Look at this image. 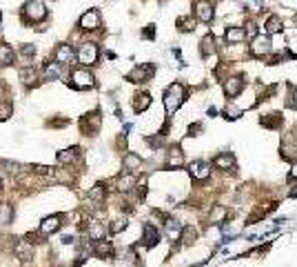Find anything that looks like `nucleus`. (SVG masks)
I'll return each instance as SVG.
<instances>
[{"label": "nucleus", "instance_id": "obj_1", "mask_svg": "<svg viewBox=\"0 0 297 267\" xmlns=\"http://www.w3.org/2000/svg\"><path fill=\"white\" fill-rule=\"evenodd\" d=\"M182 103H184V85L182 82H173V85L164 92V109H166V114L173 116L177 109H180Z\"/></svg>", "mask_w": 297, "mask_h": 267}, {"label": "nucleus", "instance_id": "obj_2", "mask_svg": "<svg viewBox=\"0 0 297 267\" xmlns=\"http://www.w3.org/2000/svg\"><path fill=\"white\" fill-rule=\"evenodd\" d=\"M47 18V7L40 0H29V3L22 7V22L25 25H33V22H40Z\"/></svg>", "mask_w": 297, "mask_h": 267}, {"label": "nucleus", "instance_id": "obj_3", "mask_svg": "<svg viewBox=\"0 0 297 267\" xmlns=\"http://www.w3.org/2000/svg\"><path fill=\"white\" fill-rule=\"evenodd\" d=\"M71 85L76 89H91L96 85V78L87 69H76V71H71Z\"/></svg>", "mask_w": 297, "mask_h": 267}, {"label": "nucleus", "instance_id": "obj_4", "mask_svg": "<svg viewBox=\"0 0 297 267\" xmlns=\"http://www.w3.org/2000/svg\"><path fill=\"white\" fill-rule=\"evenodd\" d=\"M78 60H80L85 67L96 65L98 63V45L93 42H85L80 49H78Z\"/></svg>", "mask_w": 297, "mask_h": 267}, {"label": "nucleus", "instance_id": "obj_5", "mask_svg": "<svg viewBox=\"0 0 297 267\" xmlns=\"http://www.w3.org/2000/svg\"><path fill=\"white\" fill-rule=\"evenodd\" d=\"M60 227H63V216L53 214V216H47V218L40 223V227H38V234H40V236H49V234L58 232Z\"/></svg>", "mask_w": 297, "mask_h": 267}, {"label": "nucleus", "instance_id": "obj_6", "mask_svg": "<svg viewBox=\"0 0 297 267\" xmlns=\"http://www.w3.org/2000/svg\"><path fill=\"white\" fill-rule=\"evenodd\" d=\"M16 256H18L22 263H29L33 256H36V247H33V241L20 238V241L16 243Z\"/></svg>", "mask_w": 297, "mask_h": 267}, {"label": "nucleus", "instance_id": "obj_7", "mask_svg": "<svg viewBox=\"0 0 297 267\" xmlns=\"http://www.w3.org/2000/svg\"><path fill=\"white\" fill-rule=\"evenodd\" d=\"M189 174H191L195 181H206L211 176V167L204 160H195V163L189 165Z\"/></svg>", "mask_w": 297, "mask_h": 267}, {"label": "nucleus", "instance_id": "obj_8", "mask_svg": "<svg viewBox=\"0 0 297 267\" xmlns=\"http://www.w3.org/2000/svg\"><path fill=\"white\" fill-rule=\"evenodd\" d=\"M80 27H82V29H87V31L98 29V27H100V14H98L96 9H89L87 14H82V18H80Z\"/></svg>", "mask_w": 297, "mask_h": 267}, {"label": "nucleus", "instance_id": "obj_9", "mask_svg": "<svg viewBox=\"0 0 297 267\" xmlns=\"http://www.w3.org/2000/svg\"><path fill=\"white\" fill-rule=\"evenodd\" d=\"M53 60L58 65H67L74 60V47L71 45H58V49L53 52Z\"/></svg>", "mask_w": 297, "mask_h": 267}, {"label": "nucleus", "instance_id": "obj_10", "mask_svg": "<svg viewBox=\"0 0 297 267\" xmlns=\"http://www.w3.org/2000/svg\"><path fill=\"white\" fill-rule=\"evenodd\" d=\"M160 241V232L155 230V225H151V223H147V225L142 227V243L147 245V247H155Z\"/></svg>", "mask_w": 297, "mask_h": 267}, {"label": "nucleus", "instance_id": "obj_11", "mask_svg": "<svg viewBox=\"0 0 297 267\" xmlns=\"http://www.w3.org/2000/svg\"><path fill=\"white\" fill-rule=\"evenodd\" d=\"M87 234H89V241H93V243H98V241H104V225L102 223H98V220H89L87 223Z\"/></svg>", "mask_w": 297, "mask_h": 267}, {"label": "nucleus", "instance_id": "obj_12", "mask_svg": "<svg viewBox=\"0 0 297 267\" xmlns=\"http://www.w3.org/2000/svg\"><path fill=\"white\" fill-rule=\"evenodd\" d=\"M151 76H153V67H151V65H142V67H136V69L129 74V80L144 82V80H149Z\"/></svg>", "mask_w": 297, "mask_h": 267}, {"label": "nucleus", "instance_id": "obj_13", "mask_svg": "<svg viewBox=\"0 0 297 267\" xmlns=\"http://www.w3.org/2000/svg\"><path fill=\"white\" fill-rule=\"evenodd\" d=\"M195 16H198V20H202V22H211L213 20V7H211V3H206V0H200V3H195Z\"/></svg>", "mask_w": 297, "mask_h": 267}, {"label": "nucleus", "instance_id": "obj_14", "mask_svg": "<svg viewBox=\"0 0 297 267\" xmlns=\"http://www.w3.org/2000/svg\"><path fill=\"white\" fill-rule=\"evenodd\" d=\"M242 87H244L242 78H228V80L224 82V94H226L228 98H235L240 92H242Z\"/></svg>", "mask_w": 297, "mask_h": 267}, {"label": "nucleus", "instance_id": "obj_15", "mask_svg": "<svg viewBox=\"0 0 297 267\" xmlns=\"http://www.w3.org/2000/svg\"><path fill=\"white\" fill-rule=\"evenodd\" d=\"M182 165H184V154H182V149L175 145V147L169 149V156H166V167L175 169V167H182Z\"/></svg>", "mask_w": 297, "mask_h": 267}, {"label": "nucleus", "instance_id": "obj_16", "mask_svg": "<svg viewBox=\"0 0 297 267\" xmlns=\"http://www.w3.org/2000/svg\"><path fill=\"white\" fill-rule=\"evenodd\" d=\"M78 156H80V147H69V149H63V152H58V163L60 165H69L78 160Z\"/></svg>", "mask_w": 297, "mask_h": 267}, {"label": "nucleus", "instance_id": "obj_17", "mask_svg": "<svg viewBox=\"0 0 297 267\" xmlns=\"http://www.w3.org/2000/svg\"><path fill=\"white\" fill-rule=\"evenodd\" d=\"M251 52H253L255 56H264L271 52V42H268V38L266 36H260V38H255L253 40V47H251Z\"/></svg>", "mask_w": 297, "mask_h": 267}, {"label": "nucleus", "instance_id": "obj_18", "mask_svg": "<svg viewBox=\"0 0 297 267\" xmlns=\"http://www.w3.org/2000/svg\"><path fill=\"white\" fill-rule=\"evenodd\" d=\"M215 167H220V169H226V171L235 169V156L233 154H220L215 158Z\"/></svg>", "mask_w": 297, "mask_h": 267}, {"label": "nucleus", "instance_id": "obj_19", "mask_svg": "<svg viewBox=\"0 0 297 267\" xmlns=\"http://www.w3.org/2000/svg\"><path fill=\"white\" fill-rule=\"evenodd\" d=\"M93 252H96V256H100V258H109V256H113V245L106 243V241H98Z\"/></svg>", "mask_w": 297, "mask_h": 267}, {"label": "nucleus", "instance_id": "obj_20", "mask_svg": "<svg viewBox=\"0 0 297 267\" xmlns=\"http://www.w3.org/2000/svg\"><path fill=\"white\" fill-rule=\"evenodd\" d=\"M244 38H246L244 27H231V29L226 31V42H242Z\"/></svg>", "mask_w": 297, "mask_h": 267}, {"label": "nucleus", "instance_id": "obj_21", "mask_svg": "<svg viewBox=\"0 0 297 267\" xmlns=\"http://www.w3.org/2000/svg\"><path fill=\"white\" fill-rule=\"evenodd\" d=\"M133 185H136V178L131 176V171H127V174L117 178V189L120 192H129V189H133Z\"/></svg>", "mask_w": 297, "mask_h": 267}, {"label": "nucleus", "instance_id": "obj_22", "mask_svg": "<svg viewBox=\"0 0 297 267\" xmlns=\"http://www.w3.org/2000/svg\"><path fill=\"white\" fill-rule=\"evenodd\" d=\"M14 63V49L9 47V45H3L0 42V65H11Z\"/></svg>", "mask_w": 297, "mask_h": 267}, {"label": "nucleus", "instance_id": "obj_23", "mask_svg": "<svg viewBox=\"0 0 297 267\" xmlns=\"http://www.w3.org/2000/svg\"><path fill=\"white\" fill-rule=\"evenodd\" d=\"M149 105H151V96H149V94H138L136 100H133V109H136L138 114H140V111L147 109Z\"/></svg>", "mask_w": 297, "mask_h": 267}, {"label": "nucleus", "instance_id": "obj_24", "mask_svg": "<svg viewBox=\"0 0 297 267\" xmlns=\"http://www.w3.org/2000/svg\"><path fill=\"white\" fill-rule=\"evenodd\" d=\"M55 78H60V65L47 63V67H44V80H55Z\"/></svg>", "mask_w": 297, "mask_h": 267}, {"label": "nucleus", "instance_id": "obj_25", "mask_svg": "<svg viewBox=\"0 0 297 267\" xmlns=\"http://www.w3.org/2000/svg\"><path fill=\"white\" fill-rule=\"evenodd\" d=\"M11 218H14V207L7 203H3L0 205V223H3V225H9Z\"/></svg>", "mask_w": 297, "mask_h": 267}, {"label": "nucleus", "instance_id": "obj_26", "mask_svg": "<svg viewBox=\"0 0 297 267\" xmlns=\"http://www.w3.org/2000/svg\"><path fill=\"white\" fill-rule=\"evenodd\" d=\"M140 165H142V158H140L138 154H127V158H125V169H127V171L138 169Z\"/></svg>", "mask_w": 297, "mask_h": 267}, {"label": "nucleus", "instance_id": "obj_27", "mask_svg": "<svg viewBox=\"0 0 297 267\" xmlns=\"http://www.w3.org/2000/svg\"><path fill=\"white\" fill-rule=\"evenodd\" d=\"M279 31H282V20L277 16H271L266 20V33H279Z\"/></svg>", "mask_w": 297, "mask_h": 267}, {"label": "nucleus", "instance_id": "obj_28", "mask_svg": "<svg viewBox=\"0 0 297 267\" xmlns=\"http://www.w3.org/2000/svg\"><path fill=\"white\" fill-rule=\"evenodd\" d=\"M11 114H14V105H11L9 100H3V103H0V120H7Z\"/></svg>", "mask_w": 297, "mask_h": 267}, {"label": "nucleus", "instance_id": "obj_29", "mask_svg": "<svg viewBox=\"0 0 297 267\" xmlns=\"http://www.w3.org/2000/svg\"><path fill=\"white\" fill-rule=\"evenodd\" d=\"M228 216V211L224 209V207H215L211 211V218H209V223H222L224 218H226Z\"/></svg>", "mask_w": 297, "mask_h": 267}, {"label": "nucleus", "instance_id": "obj_30", "mask_svg": "<svg viewBox=\"0 0 297 267\" xmlns=\"http://www.w3.org/2000/svg\"><path fill=\"white\" fill-rule=\"evenodd\" d=\"M177 29L180 31H193L195 29V20L193 18H180L177 20Z\"/></svg>", "mask_w": 297, "mask_h": 267}, {"label": "nucleus", "instance_id": "obj_31", "mask_svg": "<svg viewBox=\"0 0 297 267\" xmlns=\"http://www.w3.org/2000/svg\"><path fill=\"white\" fill-rule=\"evenodd\" d=\"M22 78H25V85L27 87H31V85H36V82H38L36 69H25V71H22Z\"/></svg>", "mask_w": 297, "mask_h": 267}, {"label": "nucleus", "instance_id": "obj_32", "mask_svg": "<svg viewBox=\"0 0 297 267\" xmlns=\"http://www.w3.org/2000/svg\"><path fill=\"white\" fill-rule=\"evenodd\" d=\"M122 230H127V218H115L113 223H111V227H109L111 234H120Z\"/></svg>", "mask_w": 297, "mask_h": 267}, {"label": "nucleus", "instance_id": "obj_33", "mask_svg": "<svg viewBox=\"0 0 297 267\" xmlns=\"http://www.w3.org/2000/svg\"><path fill=\"white\" fill-rule=\"evenodd\" d=\"M202 45H204V47H202V54H204V56H209V54L215 52V47H213V36H206L204 40H202Z\"/></svg>", "mask_w": 297, "mask_h": 267}, {"label": "nucleus", "instance_id": "obj_34", "mask_svg": "<svg viewBox=\"0 0 297 267\" xmlns=\"http://www.w3.org/2000/svg\"><path fill=\"white\" fill-rule=\"evenodd\" d=\"M224 114H226V118L235 120V118H240V114H242V111L235 109V107H226V109H224Z\"/></svg>", "mask_w": 297, "mask_h": 267}, {"label": "nucleus", "instance_id": "obj_35", "mask_svg": "<svg viewBox=\"0 0 297 267\" xmlns=\"http://www.w3.org/2000/svg\"><path fill=\"white\" fill-rule=\"evenodd\" d=\"M20 54H22V56H33V54H36V45H22V47H20Z\"/></svg>", "mask_w": 297, "mask_h": 267}, {"label": "nucleus", "instance_id": "obj_36", "mask_svg": "<svg viewBox=\"0 0 297 267\" xmlns=\"http://www.w3.org/2000/svg\"><path fill=\"white\" fill-rule=\"evenodd\" d=\"M153 25H149V29H144V38H153Z\"/></svg>", "mask_w": 297, "mask_h": 267}, {"label": "nucleus", "instance_id": "obj_37", "mask_svg": "<svg viewBox=\"0 0 297 267\" xmlns=\"http://www.w3.org/2000/svg\"><path fill=\"white\" fill-rule=\"evenodd\" d=\"M290 178H297V160L293 163V167H290Z\"/></svg>", "mask_w": 297, "mask_h": 267}, {"label": "nucleus", "instance_id": "obj_38", "mask_svg": "<svg viewBox=\"0 0 297 267\" xmlns=\"http://www.w3.org/2000/svg\"><path fill=\"white\" fill-rule=\"evenodd\" d=\"M290 103H293V107H297V89H295V94H293V100H290Z\"/></svg>", "mask_w": 297, "mask_h": 267}, {"label": "nucleus", "instance_id": "obj_39", "mask_svg": "<svg viewBox=\"0 0 297 267\" xmlns=\"http://www.w3.org/2000/svg\"><path fill=\"white\" fill-rule=\"evenodd\" d=\"M0 189H3V183H0Z\"/></svg>", "mask_w": 297, "mask_h": 267}, {"label": "nucleus", "instance_id": "obj_40", "mask_svg": "<svg viewBox=\"0 0 297 267\" xmlns=\"http://www.w3.org/2000/svg\"><path fill=\"white\" fill-rule=\"evenodd\" d=\"M0 20H3V14H0Z\"/></svg>", "mask_w": 297, "mask_h": 267}]
</instances>
